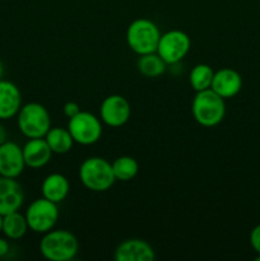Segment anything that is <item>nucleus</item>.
<instances>
[{"label": "nucleus", "mask_w": 260, "mask_h": 261, "mask_svg": "<svg viewBox=\"0 0 260 261\" xmlns=\"http://www.w3.org/2000/svg\"><path fill=\"white\" fill-rule=\"evenodd\" d=\"M250 245L256 254H260V224L255 226L250 232Z\"/></svg>", "instance_id": "22"}, {"label": "nucleus", "mask_w": 260, "mask_h": 261, "mask_svg": "<svg viewBox=\"0 0 260 261\" xmlns=\"http://www.w3.org/2000/svg\"><path fill=\"white\" fill-rule=\"evenodd\" d=\"M30 229L25 219L24 214H20L19 212H13V213L5 214L3 217V233L9 240H19L27 233Z\"/></svg>", "instance_id": "18"}, {"label": "nucleus", "mask_w": 260, "mask_h": 261, "mask_svg": "<svg viewBox=\"0 0 260 261\" xmlns=\"http://www.w3.org/2000/svg\"><path fill=\"white\" fill-rule=\"evenodd\" d=\"M166 66L162 58L157 53L145 54V55H139V59L137 61V68L140 71V74L147 78H158L162 74H165Z\"/></svg>", "instance_id": "19"}, {"label": "nucleus", "mask_w": 260, "mask_h": 261, "mask_svg": "<svg viewBox=\"0 0 260 261\" xmlns=\"http://www.w3.org/2000/svg\"><path fill=\"white\" fill-rule=\"evenodd\" d=\"M24 194L15 178L0 176V214L13 213L23 205Z\"/></svg>", "instance_id": "12"}, {"label": "nucleus", "mask_w": 260, "mask_h": 261, "mask_svg": "<svg viewBox=\"0 0 260 261\" xmlns=\"http://www.w3.org/2000/svg\"><path fill=\"white\" fill-rule=\"evenodd\" d=\"M24 216L31 231L43 234L56 226L60 213H59L58 204L42 196L30 204Z\"/></svg>", "instance_id": "6"}, {"label": "nucleus", "mask_w": 260, "mask_h": 261, "mask_svg": "<svg viewBox=\"0 0 260 261\" xmlns=\"http://www.w3.org/2000/svg\"><path fill=\"white\" fill-rule=\"evenodd\" d=\"M22 107V94L13 82L0 81V120H9L17 116Z\"/></svg>", "instance_id": "15"}, {"label": "nucleus", "mask_w": 260, "mask_h": 261, "mask_svg": "<svg viewBox=\"0 0 260 261\" xmlns=\"http://www.w3.org/2000/svg\"><path fill=\"white\" fill-rule=\"evenodd\" d=\"M40 251L50 261H70L79 251V241L68 229H51L43 233L40 241Z\"/></svg>", "instance_id": "1"}, {"label": "nucleus", "mask_w": 260, "mask_h": 261, "mask_svg": "<svg viewBox=\"0 0 260 261\" xmlns=\"http://www.w3.org/2000/svg\"><path fill=\"white\" fill-rule=\"evenodd\" d=\"M214 70L208 64H198L194 66L189 75V82H190L191 88L195 92L205 91L212 87L213 82Z\"/></svg>", "instance_id": "21"}, {"label": "nucleus", "mask_w": 260, "mask_h": 261, "mask_svg": "<svg viewBox=\"0 0 260 261\" xmlns=\"http://www.w3.org/2000/svg\"><path fill=\"white\" fill-rule=\"evenodd\" d=\"M68 130L74 143L81 145H92L102 137V121L99 117L88 111H79L68 121Z\"/></svg>", "instance_id": "7"}, {"label": "nucleus", "mask_w": 260, "mask_h": 261, "mask_svg": "<svg viewBox=\"0 0 260 261\" xmlns=\"http://www.w3.org/2000/svg\"><path fill=\"white\" fill-rule=\"evenodd\" d=\"M79 180L83 186L94 193L110 190L115 184L112 165L102 157H89L79 167Z\"/></svg>", "instance_id": "3"}, {"label": "nucleus", "mask_w": 260, "mask_h": 261, "mask_svg": "<svg viewBox=\"0 0 260 261\" xmlns=\"http://www.w3.org/2000/svg\"><path fill=\"white\" fill-rule=\"evenodd\" d=\"M3 75H4V65H3V63L0 61V81L3 79Z\"/></svg>", "instance_id": "26"}, {"label": "nucleus", "mask_w": 260, "mask_h": 261, "mask_svg": "<svg viewBox=\"0 0 260 261\" xmlns=\"http://www.w3.org/2000/svg\"><path fill=\"white\" fill-rule=\"evenodd\" d=\"M23 150L17 143L4 142L0 144V176L17 178L24 171Z\"/></svg>", "instance_id": "10"}, {"label": "nucleus", "mask_w": 260, "mask_h": 261, "mask_svg": "<svg viewBox=\"0 0 260 261\" xmlns=\"http://www.w3.org/2000/svg\"><path fill=\"white\" fill-rule=\"evenodd\" d=\"M190 47L191 40L188 33L181 30H171L161 35L155 53L167 65H175L188 55Z\"/></svg>", "instance_id": "8"}, {"label": "nucleus", "mask_w": 260, "mask_h": 261, "mask_svg": "<svg viewBox=\"0 0 260 261\" xmlns=\"http://www.w3.org/2000/svg\"><path fill=\"white\" fill-rule=\"evenodd\" d=\"M191 114L199 125L214 127L226 116V102L211 88L196 92L191 102Z\"/></svg>", "instance_id": "2"}, {"label": "nucleus", "mask_w": 260, "mask_h": 261, "mask_svg": "<svg viewBox=\"0 0 260 261\" xmlns=\"http://www.w3.org/2000/svg\"><path fill=\"white\" fill-rule=\"evenodd\" d=\"M70 191L69 180L61 173H50L46 176L41 185V193L43 198L59 204L66 199Z\"/></svg>", "instance_id": "16"}, {"label": "nucleus", "mask_w": 260, "mask_h": 261, "mask_svg": "<svg viewBox=\"0 0 260 261\" xmlns=\"http://www.w3.org/2000/svg\"><path fill=\"white\" fill-rule=\"evenodd\" d=\"M111 165L116 181H122V182L132 181L139 172V163L130 155L117 157Z\"/></svg>", "instance_id": "20"}, {"label": "nucleus", "mask_w": 260, "mask_h": 261, "mask_svg": "<svg viewBox=\"0 0 260 261\" xmlns=\"http://www.w3.org/2000/svg\"><path fill=\"white\" fill-rule=\"evenodd\" d=\"M45 139L55 154H65L70 152L74 145V139L68 127H50L47 134L45 135Z\"/></svg>", "instance_id": "17"}, {"label": "nucleus", "mask_w": 260, "mask_h": 261, "mask_svg": "<svg viewBox=\"0 0 260 261\" xmlns=\"http://www.w3.org/2000/svg\"><path fill=\"white\" fill-rule=\"evenodd\" d=\"M7 140H8L7 130H5L4 125L0 124V144H3V143L7 142Z\"/></svg>", "instance_id": "25"}, {"label": "nucleus", "mask_w": 260, "mask_h": 261, "mask_svg": "<svg viewBox=\"0 0 260 261\" xmlns=\"http://www.w3.org/2000/svg\"><path fill=\"white\" fill-rule=\"evenodd\" d=\"M132 116L129 101L120 94H110L99 106V117L110 127H120L126 124Z\"/></svg>", "instance_id": "9"}, {"label": "nucleus", "mask_w": 260, "mask_h": 261, "mask_svg": "<svg viewBox=\"0 0 260 261\" xmlns=\"http://www.w3.org/2000/svg\"><path fill=\"white\" fill-rule=\"evenodd\" d=\"M18 129L28 139L45 138L51 127L47 109L38 102H30L20 107L17 114Z\"/></svg>", "instance_id": "5"}, {"label": "nucleus", "mask_w": 260, "mask_h": 261, "mask_svg": "<svg viewBox=\"0 0 260 261\" xmlns=\"http://www.w3.org/2000/svg\"><path fill=\"white\" fill-rule=\"evenodd\" d=\"M114 257L116 261H153L155 252L144 240L127 239L116 247Z\"/></svg>", "instance_id": "11"}, {"label": "nucleus", "mask_w": 260, "mask_h": 261, "mask_svg": "<svg viewBox=\"0 0 260 261\" xmlns=\"http://www.w3.org/2000/svg\"><path fill=\"white\" fill-rule=\"evenodd\" d=\"M63 110L64 115H65L68 119H70V117L75 116V115L81 111V107H79V105L75 103V102H66V103L64 105Z\"/></svg>", "instance_id": "23"}, {"label": "nucleus", "mask_w": 260, "mask_h": 261, "mask_svg": "<svg viewBox=\"0 0 260 261\" xmlns=\"http://www.w3.org/2000/svg\"><path fill=\"white\" fill-rule=\"evenodd\" d=\"M22 150L25 167L35 168V170L45 167L54 154L45 138L28 139V142L23 145Z\"/></svg>", "instance_id": "14"}, {"label": "nucleus", "mask_w": 260, "mask_h": 261, "mask_svg": "<svg viewBox=\"0 0 260 261\" xmlns=\"http://www.w3.org/2000/svg\"><path fill=\"white\" fill-rule=\"evenodd\" d=\"M255 260H256V261H260V254H257V256L255 257Z\"/></svg>", "instance_id": "28"}, {"label": "nucleus", "mask_w": 260, "mask_h": 261, "mask_svg": "<svg viewBox=\"0 0 260 261\" xmlns=\"http://www.w3.org/2000/svg\"><path fill=\"white\" fill-rule=\"evenodd\" d=\"M242 88V78L239 71L232 68H222L214 71L211 89L222 98H232L237 96Z\"/></svg>", "instance_id": "13"}, {"label": "nucleus", "mask_w": 260, "mask_h": 261, "mask_svg": "<svg viewBox=\"0 0 260 261\" xmlns=\"http://www.w3.org/2000/svg\"><path fill=\"white\" fill-rule=\"evenodd\" d=\"M160 38V28L153 20L147 18H138L133 20L126 30L127 46L137 55L155 53Z\"/></svg>", "instance_id": "4"}, {"label": "nucleus", "mask_w": 260, "mask_h": 261, "mask_svg": "<svg viewBox=\"0 0 260 261\" xmlns=\"http://www.w3.org/2000/svg\"><path fill=\"white\" fill-rule=\"evenodd\" d=\"M9 250H10L9 242H8L5 239H3V237H0V259L7 256Z\"/></svg>", "instance_id": "24"}, {"label": "nucleus", "mask_w": 260, "mask_h": 261, "mask_svg": "<svg viewBox=\"0 0 260 261\" xmlns=\"http://www.w3.org/2000/svg\"><path fill=\"white\" fill-rule=\"evenodd\" d=\"M3 217L4 216H2V214H0V233H2V231H3Z\"/></svg>", "instance_id": "27"}]
</instances>
